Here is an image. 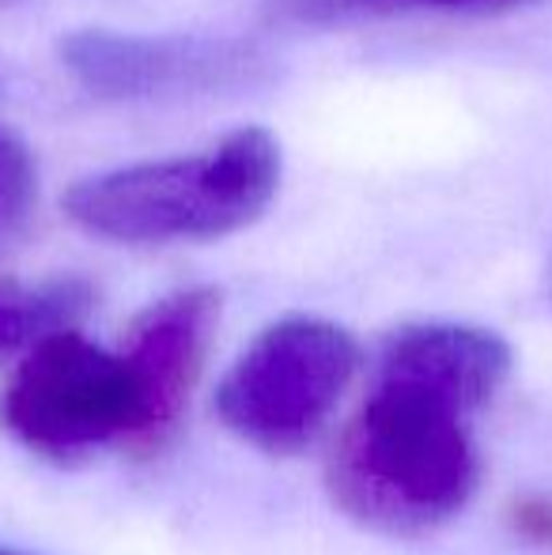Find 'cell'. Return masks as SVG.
<instances>
[{"label":"cell","mask_w":552,"mask_h":555,"mask_svg":"<svg viewBox=\"0 0 552 555\" xmlns=\"http://www.w3.org/2000/svg\"><path fill=\"white\" fill-rule=\"evenodd\" d=\"M473 409L406 371L378 363L375 389L330 461V491L345 514L383 533H427L477 491Z\"/></svg>","instance_id":"obj_1"},{"label":"cell","mask_w":552,"mask_h":555,"mask_svg":"<svg viewBox=\"0 0 552 555\" xmlns=\"http://www.w3.org/2000/svg\"><path fill=\"white\" fill-rule=\"evenodd\" d=\"M277 182V140L266 129H239L213 152L190 159L84 178L68 190L65 212L95 238L126 246L208 242L258 220Z\"/></svg>","instance_id":"obj_2"},{"label":"cell","mask_w":552,"mask_h":555,"mask_svg":"<svg viewBox=\"0 0 552 555\" xmlns=\"http://www.w3.org/2000/svg\"><path fill=\"white\" fill-rule=\"evenodd\" d=\"M0 420L27 450L68 465L103 446L155 450L167 431L129 351H106L73 330H53L15 371Z\"/></svg>","instance_id":"obj_3"},{"label":"cell","mask_w":552,"mask_h":555,"mask_svg":"<svg viewBox=\"0 0 552 555\" xmlns=\"http://www.w3.org/2000/svg\"><path fill=\"white\" fill-rule=\"evenodd\" d=\"M356 371V344L318 318L269 325L228 371L216 397L228 431L266 453L303 450Z\"/></svg>","instance_id":"obj_4"},{"label":"cell","mask_w":552,"mask_h":555,"mask_svg":"<svg viewBox=\"0 0 552 555\" xmlns=\"http://www.w3.org/2000/svg\"><path fill=\"white\" fill-rule=\"evenodd\" d=\"M65 68L99 99H190L251 88L266 73L254 46L201 35L76 30L61 42Z\"/></svg>","instance_id":"obj_5"},{"label":"cell","mask_w":552,"mask_h":555,"mask_svg":"<svg viewBox=\"0 0 552 555\" xmlns=\"http://www.w3.org/2000/svg\"><path fill=\"white\" fill-rule=\"evenodd\" d=\"M216 314H220V299L208 287H190V292L155 302L137 322L126 344L129 359L137 363L140 378L152 393L159 427L167 435L175 431L185 397L201 374Z\"/></svg>","instance_id":"obj_6"},{"label":"cell","mask_w":552,"mask_h":555,"mask_svg":"<svg viewBox=\"0 0 552 555\" xmlns=\"http://www.w3.org/2000/svg\"><path fill=\"white\" fill-rule=\"evenodd\" d=\"M91 292L76 280L46 287H0V363L12 351L38 344L46 333L68 330L88 310Z\"/></svg>","instance_id":"obj_7"},{"label":"cell","mask_w":552,"mask_h":555,"mask_svg":"<svg viewBox=\"0 0 552 555\" xmlns=\"http://www.w3.org/2000/svg\"><path fill=\"white\" fill-rule=\"evenodd\" d=\"M38 175L27 144L15 132L0 129V257L27 234L35 216Z\"/></svg>","instance_id":"obj_8"},{"label":"cell","mask_w":552,"mask_h":555,"mask_svg":"<svg viewBox=\"0 0 552 555\" xmlns=\"http://www.w3.org/2000/svg\"><path fill=\"white\" fill-rule=\"evenodd\" d=\"M515 529L526 541L552 544V499H523L515 506Z\"/></svg>","instance_id":"obj_9"},{"label":"cell","mask_w":552,"mask_h":555,"mask_svg":"<svg viewBox=\"0 0 552 555\" xmlns=\"http://www.w3.org/2000/svg\"><path fill=\"white\" fill-rule=\"evenodd\" d=\"M420 4H477V0H420Z\"/></svg>","instance_id":"obj_10"},{"label":"cell","mask_w":552,"mask_h":555,"mask_svg":"<svg viewBox=\"0 0 552 555\" xmlns=\"http://www.w3.org/2000/svg\"><path fill=\"white\" fill-rule=\"evenodd\" d=\"M549 292H552V264H549Z\"/></svg>","instance_id":"obj_11"},{"label":"cell","mask_w":552,"mask_h":555,"mask_svg":"<svg viewBox=\"0 0 552 555\" xmlns=\"http://www.w3.org/2000/svg\"><path fill=\"white\" fill-rule=\"evenodd\" d=\"M0 555H12V552H0Z\"/></svg>","instance_id":"obj_12"},{"label":"cell","mask_w":552,"mask_h":555,"mask_svg":"<svg viewBox=\"0 0 552 555\" xmlns=\"http://www.w3.org/2000/svg\"><path fill=\"white\" fill-rule=\"evenodd\" d=\"M0 4H4V0H0Z\"/></svg>","instance_id":"obj_13"}]
</instances>
